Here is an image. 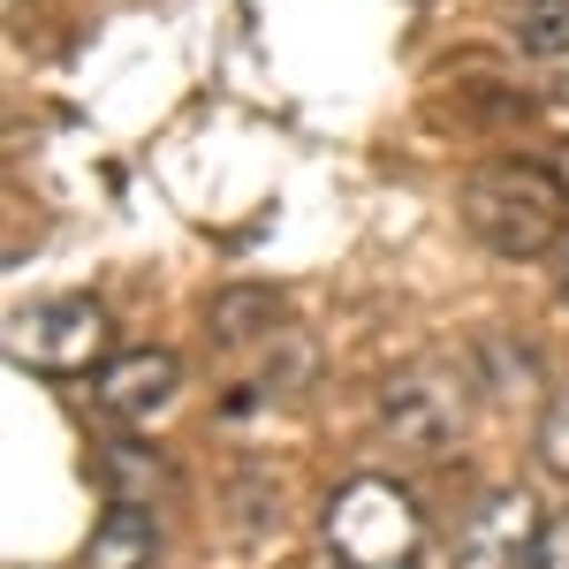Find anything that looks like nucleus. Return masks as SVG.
<instances>
[{
  "instance_id": "obj_2",
  "label": "nucleus",
  "mask_w": 569,
  "mask_h": 569,
  "mask_svg": "<svg viewBox=\"0 0 569 569\" xmlns=\"http://www.w3.org/2000/svg\"><path fill=\"white\" fill-rule=\"evenodd\" d=\"M426 547V517L395 479H350L327 501V555L342 569H410Z\"/></svg>"
},
{
  "instance_id": "obj_1",
  "label": "nucleus",
  "mask_w": 569,
  "mask_h": 569,
  "mask_svg": "<svg viewBox=\"0 0 569 569\" xmlns=\"http://www.w3.org/2000/svg\"><path fill=\"white\" fill-rule=\"evenodd\" d=\"M569 213V182L539 160H486L463 182V228L501 259H539Z\"/></svg>"
},
{
  "instance_id": "obj_6",
  "label": "nucleus",
  "mask_w": 569,
  "mask_h": 569,
  "mask_svg": "<svg viewBox=\"0 0 569 569\" xmlns=\"http://www.w3.org/2000/svg\"><path fill=\"white\" fill-rule=\"evenodd\" d=\"M182 365L168 350H130V357H107L99 365V410H114V418H152L168 395H176Z\"/></svg>"
},
{
  "instance_id": "obj_8",
  "label": "nucleus",
  "mask_w": 569,
  "mask_h": 569,
  "mask_svg": "<svg viewBox=\"0 0 569 569\" xmlns=\"http://www.w3.org/2000/svg\"><path fill=\"white\" fill-rule=\"evenodd\" d=\"M168 456L160 448H144V440H107L99 448V486H107V501H130V509H152V493H168Z\"/></svg>"
},
{
  "instance_id": "obj_11",
  "label": "nucleus",
  "mask_w": 569,
  "mask_h": 569,
  "mask_svg": "<svg viewBox=\"0 0 569 569\" xmlns=\"http://www.w3.org/2000/svg\"><path fill=\"white\" fill-rule=\"evenodd\" d=\"M539 463L569 479V395H555V410H547V426H539Z\"/></svg>"
},
{
  "instance_id": "obj_14",
  "label": "nucleus",
  "mask_w": 569,
  "mask_h": 569,
  "mask_svg": "<svg viewBox=\"0 0 569 569\" xmlns=\"http://www.w3.org/2000/svg\"><path fill=\"white\" fill-rule=\"evenodd\" d=\"M562 305H569V273H562Z\"/></svg>"
},
{
  "instance_id": "obj_5",
  "label": "nucleus",
  "mask_w": 569,
  "mask_h": 569,
  "mask_svg": "<svg viewBox=\"0 0 569 569\" xmlns=\"http://www.w3.org/2000/svg\"><path fill=\"white\" fill-rule=\"evenodd\" d=\"M539 531H547V517L531 509V493L525 486H501V493H486L479 509L463 517V531H456V569H531Z\"/></svg>"
},
{
  "instance_id": "obj_4",
  "label": "nucleus",
  "mask_w": 569,
  "mask_h": 569,
  "mask_svg": "<svg viewBox=\"0 0 569 569\" xmlns=\"http://www.w3.org/2000/svg\"><path fill=\"white\" fill-rule=\"evenodd\" d=\"M471 380L456 372V365H410V372H395L388 395H380V426H388L402 448H418V456H440L448 440L463 433V418H471Z\"/></svg>"
},
{
  "instance_id": "obj_3",
  "label": "nucleus",
  "mask_w": 569,
  "mask_h": 569,
  "mask_svg": "<svg viewBox=\"0 0 569 569\" xmlns=\"http://www.w3.org/2000/svg\"><path fill=\"white\" fill-rule=\"evenodd\" d=\"M107 342H114V327L91 297H46L8 319V357L31 372H91Z\"/></svg>"
},
{
  "instance_id": "obj_13",
  "label": "nucleus",
  "mask_w": 569,
  "mask_h": 569,
  "mask_svg": "<svg viewBox=\"0 0 569 569\" xmlns=\"http://www.w3.org/2000/svg\"><path fill=\"white\" fill-rule=\"evenodd\" d=\"M562 182H569V107H562Z\"/></svg>"
},
{
  "instance_id": "obj_12",
  "label": "nucleus",
  "mask_w": 569,
  "mask_h": 569,
  "mask_svg": "<svg viewBox=\"0 0 569 569\" xmlns=\"http://www.w3.org/2000/svg\"><path fill=\"white\" fill-rule=\"evenodd\" d=\"M531 569H569V509H562V517H547V531H539V555H531Z\"/></svg>"
},
{
  "instance_id": "obj_7",
  "label": "nucleus",
  "mask_w": 569,
  "mask_h": 569,
  "mask_svg": "<svg viewBox=\"0 0 569 569\" xmlns=\"http://www.w3.org/2000/svg\"><path fill=\"white\" fill-rule=\"evenodd\" d=\"M152 562H160V525H152V509L107 501V517H99L91 539H84V569H152Z\"/></svg>"
},
{
  "instance_id": "obj_10",
  "label": "nucleus",
  "mask_w": 569,
  "mask_h": 569,
  "mask_svg": "<svg viewBox=\"0 0 569 569\" xmlns=\"http://www.w3.org/2000/svg\"><path fill=\"white\" fill-rule=\"evenodd\" d=\"M517 39L531 53H569V0H517Z\"/></svg>"
},
{
  "instance_id": "obj_9",
  "label": "nucleus",
  "mask_w": 569,
  "mask_h": 569,
  "mask_svg": "<svg viewBox=\"0 0 569 569\" xmlns=\"http://www.w3.org/2000/svg\"><path fill=\"white\" fill-rule=\"evenodd\" d=\"M206 319H213L220 342H251V335H266V327L281 319V297H273V289H220Z\"/></svg>"
}]
</instances>
